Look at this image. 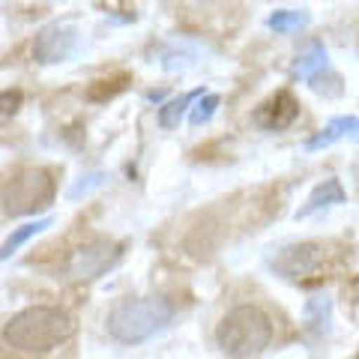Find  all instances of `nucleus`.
I'll return each instance as SVG.
<instances>
[{"label": "nucleus", "instance_id": "21", "mask_svg": "<svg viewBox=\"0 0 359 359\" xmlns=\"http://www.w3.org/2000/svg\"><path fill=\"white\" fill-rule=\"evenodd\" d=\"M165 99V90H150L147 93V102H162Z\"/></svg>", "mask_w": 359, "mask_h": 359}, {"label": "nucleus", "instance_id": "16", "mask_svg": "<svg viewBox=\"0 0 359 359\" xmlns=\"http://www.w3.org/2000/svg\"><path fill=\"white\" fill-rule=\"evenodd\" d=\"M327 66H330V54H327V48H323V45H311V48L302 54V57H297L294 72H297V78H302V81H309L314 72L327 69Z\"/></svg>", "mask_w": 359, "mask_h": 359}, {"label": "nucleus", "instance_id": "10", "mask_svg": "<svg viewBox=\"0 0 359 359\" xmlns=\"http://www.w3.org/2000/svg\"><path fill=\"white\" fill-rule=\"evenodd\" d=\"M302 323H306V332L314 341L327 339L332 332V302L330 297H311L302 309Z\"/></svg>", "mask_w": 359, "mask_h": 359}, {"label": "nucleus", "instance_id": "18", "mask_svg": "<svg viewBox=\"0 0 359 359\" xmlns=\"http://www.w3.org/2000/svg\"><path fill=\"white\" fill-rule=\"evenodd\" d=\"M309 84H311L314 93H320V96H327V99L341 96V78L335 75L330 66H327V69H320V72H314V75L309 78Z\"/></svg>", "mask_w": 359, "mask_h": 359}, {"label": "nucleus", "instance_id": "14", "mask_svg": "<svg viewBox=\"0 0 359 359\" xmlns=\"http://www.w3.org/2000/svg\"><path fill=\"white\" fill-rule=\"evenodd\" d=\"M132 78L126 72L120 75H111V78H99V81H93L87 87V99L90 102H108V99H114L117 93H123V90L129 87Z\"/></svg>", "mask_w": 359, "mask_h": 359}, {"label": "nucleus", "instance_id": "4", "mask_svg": "<svg viewBox=\"0 0 359 359\" xmlns=\"http://www.w3.org/2000/svg\"><path fill=\"white\" fill-rule=\"evenodd\" d=\"M341 261V245L339 243H294L285 245L276 257H269V266L276 269V276L287 278V282H320L330 273H335V266Z\"/></svg>", "mask_w": 359, "mask_h": 359}, {"label": "nucleus", "instance_id": "15", "mask_svg": "<svg viewBox=\"0 0 359 359\" xmlns=\"http://www.w3.org/2000/svg\"><path fill=\"white\" fill-rule=\"evenodd\" d=\"M198 96H201V90H195V93H183V96L171 99V102H165L159 108V126L162 129H177L180 120H183V114L189 111V105H192Z\"/></svg>", "mask_w": 359, "mask_h": 359}, {"label": "nucleus", "instance_id": "22", "mask_svg": "<svg viewBox=\"0 0 359 359\" xmlns=\"http://www.w3.org/2000/svg\"><path fill=\"white\" fill-rule=\"evenodd\" d=\"M198 4H224V0H198Z\"/></svg>", "mask_w": 359, "mask_h": 359}, {"label": "nucleus", "instance_id": "19", "mask_svg": "<svg viewBox=\"0 0 359 359\" xmlns=\"http://www.w3.org/2000/svg\"><path fill=\"white\" fill-rule=\"evenodd\" d=\"M108 183V174H102V171H93V174H84L78 183L66 192V198L69 201H78V198H87L90 192H96V189H102Z\"/></svg>", "mask_w": 359, "mask_h": 359}, {"label": "nucleus", "instance_id": "8", "mask_svg": "<svg viewBox=\"0 0 359 359\" xmlns=\"http://www.w3.org/2000/svg\"><path fill=\"white\" fill-rule=\"evenodd\" d=\"M299 117V102L290 90H278L255 108V123L269 132H282Z\"/></svg>", "mask_w": 359, "mask_h": 359}, {"label": "nucleus", "instance_id": "13", "mask_svg": "<svg viewBox=\"0 0 359 359\" xmlns=\"http://www.w3.org/2000/svg\"><path fill=\"white\" fill-rule=\"evenodd\" d=\"M311 25V15L306 9H278L266 18V27L276 30V33H294V30H302Z\"/></svg>", "mask_w": 359, "mask_h": 359}, {"label": "nucleus", "instance_id": "3", "mask_svg": "<svg viewBox=\"0 0 359 359\" xmlns=\"http://www.w3.org/2000/svg\"><path fill=\"white\" fill-rule=\"evenodd\" d=\"M273 341V323L257 306H237L222 318L216 344L224 356H261Z\"/></svg>", "mask_w": 359, "mask_h": 359}, {"label": "nucleus", "instance_id": "9", "mask_svg": "<svg viewBox=\"0 0 359 359\" xmlns=\"http://www.w3.org/2000/svg\"><path fill=\"white\" fill-rule=\"evenodd\" d=\"M347 201V192H344V186H341V180H323V183H318L311 189V195L309 201L297 210V219H309L314 216V212H320V210H327V207H335V204H344Z\"/></svg>", "mask_w": 359, "mask_h": 359}, {"label": "nucleus", "instance_id": "5", "mask_svg": "<svg viewBox=\"0 0 359 359\" xmlns=\"http://www.w3.org/2000/svg\"><path fill=\"white\" fill-rule=\"evenodd\" d=\"M54 195H57V183H54L51 171L45 168H21V171L9 180L0 192L6 216H33L51 207Z\"/></svg>", "mask_w": 359, "mask_h": 359}, {"label": "nucleus", "instance_id": "7", "mask_svg": "<svg viewBox=\"0 0 359 359\" xmlns=\"http://www.w3.org/2000/svg\"><path fill=\"white\" fill-rule=\"evenodd\" d=\"M117 257H120V245L117 243L99 240V243L81 245V249L72 255V261H69V276L90 282V278H99L105 269L114 266Z\"/></svg>", "mask_w": 359, "mask_h": 359}, {"label": "nucleus", "instance_id": "20", "mask_svg": "<svg viewBox=\"0 0 359 359\" xmlns=\"http://www.w3.org/2000/svg\"><path fill=\"white\" fill-rule=\"evenodd\" d=\"M21 102H25V93H21V90H0V126L18 114Z\"/></svg>", "mask_w": 359, "mask_h": 359}, {"label": "nucleus", "instance_id": "17", "mask_svg": "<svg viewBox=\"0 0 359 359\" xmlns=\"http://www.w3.org/2000/svg\"><path fill=\"white\" fill-rule=\"evenodd\" d=\"M222 105V99L216 96V93H204L201 90V96H198V102H195V108L189 111V123L198 129V126H207V123L216 117V108Z\"/></svg>", "mask_w": 359, "mask_h": 359}, {"label": "nucleus", "instance_id": "1", "mask_svg": "<svg viewBox=\"0 0 359 359\" xmlns=\"http://www.w3.org/2000/svg\"><path fill=\"white\" fill-rule=\"evenodd\" d=\"M75 323L66 311L51 306H30L25 311L13 314L6 323L4 339L18 353H51L72 339Z\"/></svg>", "mask_w": 359, "mask_h": 359}, {"label": "nucleus", "instance_id": "11", "mask_svg": "<svg viewBox=\"0 0 359 359\" xmlns=\"http://www.w3.org/2000/svg\"><path fill=\"white\" fill-rule=\"evenodd\" d=\"M347 135H356L359 138V117H332L327 126H323V132H318L314 138L306 141V153L327 150V147H332L335 141L347 138Z\"/></svg>", "mask_w": 359, "mask_h": 359}, {"label": "nucleus", "instance_id": "6", "mask_svg": "<svg viewBox=\"0 0 359 359\" xmlns=\"http://www.w3.org/2000/svg\"><path fill=\"white\" fill-rule=\"evenodd\" d=\"M78 48H81V30L72 21H57L39 30V36L33 39V60L42 66L66 63L72 60Z\"/></svg>", "mask_w": 359, "mask_h": 359}, {"label": "nucleus", "instance_id": "12", "mask_svg": "<svg viewBox=\"0 0 359 359\" xmlns=\"http://www.w3.org/2000/svg\"><path fill=\"white\" fill-rule=\"evenodd\" d=\"M54 224V219L51 216H45V219H36V222H27V224H21V228H15L9 237L4 240V245H0V261H9L21 245H27L33 237H39L42 231H48Z\"/></svg>", "mask_w": 359, "mask_h": 359}, {"label": "nucleus", "instance_id": "2", "mask_svg": "<svg viewBox=\"0 0 359 359\" xmlns=\"http://www.w3.org/2000/svg\"><path fill=\"white\" fill-rule=\"evenodd\" d=\"M174 320V306L162 297H129L120 299L108 314V332L120 344H144L168 330Z\"/></svg>", "mask_w": 359, "mask_h": 359}]
</instances>
